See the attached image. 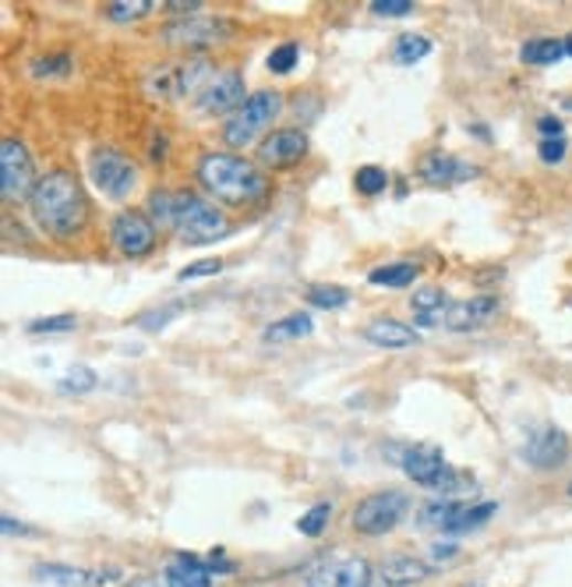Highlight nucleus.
I'll use <instances>...</instances> for the list:
<instances>
[{
  "instance_id": "79ce46f5",
  "label": "nucleus",
  "mask_w": 572,
  "mask_h": 587,
  "mask_svg": "<svg viewBox=\"0 0 572 587\" xmlns=\"http://www.w3.org/2000/svg\"><path fill=\"white\" fill-rule=\"evenodd\" d=\"M0 524H4V535H8V538H14V535H35V531H32L29 524L8 517V513H4V521H0Z\"/></svg>"
},
{
  "instance_id": "473e14b6",
  "label": "nucleus",
  "mask_w": 572,
  "mask_h": 587,
  "mask_svg": "<svg viewBox=\"0 0 572 587\" xmlns=\"http://www.w3.org/2000/svg\"><path fill=\"white\" fill-rule=\"evenodd\" d=\"M156 0H114V4H106V18L110 22H138V18L152 14Z\"/></svg>"
},
{
  "instance_id": "37998d69",
  "label": "nucleus",
  "mask_w": 572,
  "mask_h": 587,
  "mask_svg": "<svg viewBox=\"0 0 572 587\" xmlns=\"http://www.w3.org/2000/svg\"><path fill=\"white\" fill-rule=\"evenodd\" d=\"M456 553H459V548H456L453 542H449V545H435V548H432V559H442V563H445V559H453Z\"/></svg>"
},
{
  "instance_id": "f3484780",
  "label": "nucleus",
  "mask_w": 572,
  "mask_h": 587,
  "mask_svg": "<svg viewBox=\"0 0 572 587\" xmlns=\"http://www.w3.org/2000/svg\"><path fill=\"white\" fill-rule=\"evenodd\" d=\"M244 75L241 71H223V75L212 78L199 99H194V106H199L202 114H237L244 106Z\"/></svg>"
},
{
  "instance_id": "2eb2a0df",
  "label": "nucleus",
  "mask_w": 572,
  "mask_h": 587,
  "mask_svg": "<svg viewBox=\"0 0 572 587\" xmlns=\"http://www.w3.org/2000/svg\"><path fill=\"white\" fill-rule=\"evenodd\" d=\"M35 580L57 584V587H114L124 580L120 566H106V570H82V566H61V563H40L32 566Z\"/></svg>"
},
{
  "instance_id": "393cba45",
  "label": "nucleus",
  "mask_w": 572,
  "mask_h": 587,
  "mask_svg": "<svg viewBox=\"0 0 572 587\" xmlns=\"http://www.w3.org/2000/svg\"><path fill=\"white\" fill-rule=\"evenodd\" d=\"M421 276V265L417 262H389V265H379V270L368 273V283L371 287H389V291H403L410 287Z\"/></svg>"
},
{
  "instance_id": "72a5a7b5",
  "label": "nucleus",
  "mask_w": 572,
  "mask_h": 587,
  "mask_svg": "<svg viewBox=\"0 0 572 587\" xmlns=\"http://www.w3.org/2000/svg\"><path fill=\"white\" fill-rule=\"evenodd\" d=\"M353 188L361 191V195H368V199H374V195H382L389 188V174L382 167L368 164V167H361V170L353 174Z\"/></svg>"
},
{
  "instance_id": "c03bdc74",
  "label": "nucleus",
  "mask_w": 572,
  "mask_h": 587,
  "mask_svg": "<svg viewBox=\"0 0 572 587\" xmlns=\"http://www.w3.org/2000/svg\"><path fill=\"white\" fill-rule=\"evenodd\" d=\"M131 587H156V580H135ZM163 587H167V584H163Z\"/></svg>"
},
{
  "instance_id": "ea45409f",
  "label": "nucleus",
  "mask_w": 572,
  "mask_h": 587,
  "mask_svg": "<svg viewBox=\"0 0 572 587\" xmlns=\"http://www.w3.org/2000/svg\"><path fill=\"white\" fill-rule=\"evenodd\" d=\"M538 132H541L544 138H562V135H565V128H562V117H555V114H544V117L538 120Z\"/></svg>"
},
{
  "instance_id": "c85d7f7f",
  "label": "nucleus",
  "mask_w": 572,
  "mask_h": 587,
  "mask_svg": "<svg viewBox=\"0 0 572 587\" xmlns=\"http://www.w3.org/2000/svg\"><path fill=\"white\" fill-rule=\"evenodd\" d=\"M71 67H75V57H71V53H46V57L32 61V75L35 78H64V75H71Z\"/></svg>"
},
{
  "instance_id": "423d86ee",
  "label": "nucleus",
  "mask_w": 572,
  "mask_h": 587,
  "mask_svg": "<svg viewBox=\"0 0 572 587\" xmlns=\"http://www.w3.org/2000/svg\"><path fill=\"white\" fill-rule=\"evenodd\" d=\"M410 513V495L400 489H382V492H371L364 495L361 503L353 506V531L364 538H382L389 531H396Z\"/></svg>"
},
{
  "instance_id": "4468645a",
  "label": "nucleus",
  "mask_w": 572,
  "mask_h": 587,
  "mask_svg": "<svg viewBox=\"0 0 572 587\" xmlns=\"http://www.w3.org/2000/svg\"><path fill=\"white\" fill-rule=\"evenodd\" d=\"M304 156H308V135L300 128H276L265 135L258 146V164L269 170H286V167L300 164Z\"/></svg>"
},
{
  "instance_id": "f257e3e1",
  "label": "nucleus",
  "mask_w": 572,
  "mask_h": 587,
  "mask_svg": "<svg viewBox=\"0 0 572 587\" xmlns=\"http://www.w3.org/2000/svg\"><path fill=\"white\" fill-rule=\"evenodd\" d=\"M25 206L35 227L53 241H75L88 223V195L78 177L67 170H50L40 177Z\"/></svg>"
},
{
  "instance_id": "20e7f679",
  "label": "nucleus",
  "mask_w": 572,
  "mask_h": 587,
  "mask_svg": "<svg viewBox=\"0 0 572 587\" xmlns=\"http://www.w3.org/2000/svg\"><path fill=\"white\" fill-rule=\"evenodd\" d=\"M400 468L414 485L432 489V492H459L467 489V474H459L438 447H406L400 457Z\"/></svg>"
},
{
  "instance_id": "49530a36",
  "label": "nucleus",
  "mask_w": 572,
  "mask_h": 587,
  "mask_svg": "<svg viewBox=\"0 0 572 587\" xmlns=\"http://www.w3.org/2000/svg\"><path fill=\"white\" fill-rule=\"evenodd\" d=\"M569 495H572V482H569Z\"/></svg>"
},
{
  "instance_id": "39448f33",
  "label": "nucleus",
  "mask_w": 572,
  "mask_h": 587,
  "mask_svg": "<svg viewBox=\"0 0 572 587\" xmlns=\"http://www.w3.org/2000/svg\"><path fill=\"white\" fill-rule=\"evenodd\" d=\"M279 111H283V96L276 93V88H258V93H252L244 99V106L237 114L226 117L223 141H226V146H234V149L252 146V141L279 117Z\"/></svg>"
},
{
  "instance_id": "f03ea898",
  "label": "nucleus",
  "mask_w": 572,
  "mask_h": 587,
  "mask_svg": "<svg viewBox=\"0 0 572 587\" xmlns=\"http://www.w3.org/2000/svg\"><path fill=\"white\" fill-rule=\"evenodd\" d=\"M149 217L159 230H177L184 244H212L230 234L226 212L194 191H152Z\"/></svg>"
},
{
  "instance_id": "6ab92c4d",
  "label": "nucleus",
  "mask_w": 572,
  "mask_h": 587,
  "mask_svg": "<svg viewBox=\"0 0 572 587\" xmlns=\"http://www.w3.org/2000/svg\"><path fill=\"white\" fill-rule=\"evenodd\" d=\"M421 181L424 185H435V188H449V185H463L477 177V167L467 164V159H456L449 153H432L421 159Z\"/></svg>"
},
{
  "instance_id": "4be33fe9",
  "label": "nucleus",
  "mask_w": 572,
  "mask_h": 587,
  "mask_svg": "<svg viewBox=\"0 0 572 587\" xmlns=\"http://www.w3.org/2000/svg\"><path fill=\"white\" fill-rule=\"evenodd\" d=\"M163 584L167 587H212V570H209V563L194 559V556H177L173 563H167Z\"/></svg>"
},
{
  "instance_id": "412c9836",
  "label": "nucleus",
  "mask_w": 572,
  "mask_h": 587,
  "mask_svg": "<svg viewBox=\"0 0 572 587\" xmlns=\"http://www.w3.org/2000/svg\"><path fill=\"white\" fill-rule=\"evenodd\" d=\"M379 577H382L385 587H414V584H421V580L432 577V566H427L424 559H417V556L396 553V556L382 559Z\"/></svg>"
},
{
  "instance_id": "a19ab883",
  "label": "nucleus",
  "mask_w": 572,
  "mask_h": 587,
  "mask_svg": "<svg viewBox=\"0 0 572 587\" xmlns=\"http://www.w3.org/2000/svg\"><path fill=\"white\" fill-rule=\"evenodd\" d=\"M167 8L177 11V14H184V18H191V14L202 11V0H167Z\"/></svg>"
},
{
  "instance_id": "7c9ffc66",
  "label": "nucleus",
  "mask_w": 572,
  "mask_h": 587,
  "mask_svg": "<svg viewBox=\"0 0 572 587\" xmlns=\"http://www.w3.org/2000/svg\"><path fill=\"white\" fill-rule=\"evenodd\" d=\"M329 521H332V503H315L308 513H300L297 531L304 538H321V531L329 527Z\"/></svg>"
},
{
  "instance_id": "cd10ccee",
  "label": "nucleus",
  "mask_w": 572,
  "mask_h": 587,
  "mask_svg": "<svg viewBox=\"0 0 572 587\" xmlns=\"http://www.w3.org/2000/svg\"><path fill=\"white\" fill-rule=\"evenodd\" d=\"M308 305H315V308H329V312H336V308H347L350 305V291L347 287H339V283H311L308 287Z\"/></svg>"
},
{
  "instance_id": "c9c22d12",
  "label": "nucleus",
  "mask_w": 572,
  "mask_h": 587,
  "mask_svg": "<svg viewBox=\"0 0 572 587\" xmlns=\"http://www.w3.org/2000/svg\"><path fill=\"white\" fill-rule=\"evenodd\" d=\"M29 333H71V329H78V315H46V318H32V323L25 326Z\"/></svg>"
},
{
  "instance_id": "ddd939ff",
  "label": "nucleus",
  "mask_w": 572,
  "mask_h": 587,
  "mask_svg": "<svg viewBox=\"0 0 572 587\" xmlns=\"http://www.w3.org/2000/svg\"><path fill=\"white\" fill-rule=\"evenodd\" d=\"M223 29H230V22H223V18L191 14V18H181V22L163 25L159 40H163L167 46H177V50H205V46H212V43L226 40Z\"/></svg>"
},
{
  "instance_id": "9d476101",
  "label": "nucleus",
  "mask_w": 572,
  "mask_h": 587,
  "mask_svg": "<svg viewBox=\"0 0 572 587\" xmlns=\"http://www.w3.org/2000/svg\"><path fill=\"white\" fill-rule=\"evenodd\" d=\"M88 177H93V185L114 202H124L138 185V170L131 159L106 146L93 149V156H88Z\"/></svg>"
},
{
  "instance_id": "7ed1b4c3",
  "label": "nucleus",
  "mask_w": 572,
  "mask_h": 587,
  "mask_svg": "<svg viewBox=\"0 0 572 587\" xmlns=\"http://www.w3.org/2000/svg\"><path fill=\"white\" fill-rule=\"evenodd\" d=\"M199 185L212 195L216 202L230 209H244V206H258L269 199V177H265L252 159H244L237 153H205L194 167Z\"/></svg>"
},
{
  "instance_id": "b1692460",
  "label": "nucleus",
  "mask_w": 572,
  "mask_h": 587,
  "mask_svg": "<svg viewBox=\"0 0 572 587\" xmlns=\"http://www.w3.org/2000/svg\"><path fill=\"white\" fill-rule=\"evenodd\" d=\"M311 329H315L311 315L290 312V315H283V318H276V323L265 326L262 329V340L265 344H290V340H300V336H308Z\"/></svg>"
},
{
  "instance_id": "e433bc0d",
  "label": "nucleus",
  "mask_w": 572,
  "mask_h": 587,
  "mask_svg": "<svg viewBox=\"0 0 572 587\" xmlns=\"http://www.w3.org/2000/svg\"><path fill=\"white\" fill-rule=\"evenodd\" d=\"M216 273H223V259H202V262L184 265V270L177 273V280L188 283V280H202V276H216Z\"/></svg>"
},
{
  "instance_id": "c756f323",
  "label": "nucleus",
  "mask_w": 572,
  "mask_h": 587,
  "mask_svg": "<svg viewBox=\"0 0 572 587\" xmlns=\"http://www.w3.org/2000/svg\"><path fill=\"white\" fill-rule=\"evenodd\" d=\"M181 312H188V301H170V305H163V308H152V312H146V315H138L135 323H138V329L159 333L163 326H170Z\"/></svg>"
},
{
  "instance_id": "a18cd8bd",
  "label": "nucleus",
  "mask_w": 572,
  "mask_h": 587,
  "mask_svg": "<svg viewBox=\"0 0 572 587\" xmlns=\"http://www.w3.org/2000/svg\"><path fill=\"white\" fill-rule=\"evenodd\" d=\"M565 53H569V57H572V35H565Z\"/></svg>"
},
{
  "instance_id": "aec40b11",
  "label": "nucleus",
  "mask_w": 572,
  "mask_h": 587,
  "mask_svg": "<svg viewBox=\"0 0 572 587\" xmlns=\"http://www.w3.org/2000/svg\"><path fill=\"white\" fill-rule=\"evenodd\" d=\"M364 340L371 347H382V350H406V347H417L421 344V329L417 326H406L400 318H371L364 326Z\"/></svg>"
},
{
  "instance_id": "a211bd4d",
  "label": "nucleus",
  "mask_w": 572,
  "mask_h": 587,
  "mask_svg": "<svg viewBox=\"0 0 572 587\" xmlns=\"http://www.w3.org/2000/svg\"><path fill=\"white\" fill-rule=\"evenodd\" d=\"M498 308H502V301H498L495 294H477V297H467V301H453L449 312H445V329H453V333L480 329L498 315Z\"/></svg>"
},
{
  "instance_id": "f8f14e48",
  "label": "nucleus",
  "mask_w": 572,
  "mask_h": 587,
  "mask_svg": "<svg viewBox=\"0 0 572 587\" xmlns=\"http://www.w3.org/2000/svg\"><path fill=\"white\" fill-rule=\"evenodd\" d=\"M569 450H572V439L565 429H559V424H541V429H533L527 436L520 457L533 471H555L569 460Z\"/></svg>"
},
{
  "instance_id": "6e6552de",
  "label": "nucleus",
  "mask_w": 572,
  "mask_h": 587,
  "mask_svg": "<svg viewBox=\"0 0 572 587\" xmlns=\"http://www.w3.org/2000/svg\"><path fill=\"white\" fill-rule=\"evenodd\" d=\"M498 513V503H456L442 500L421 510V524L435 527L442 535H470V531L485 527Z\"/></svg>"
},
{
  "instance_id": "0eeeda50",
  "label": "nucleus",
  "mask_w": 572,
  "mask_h": 587,
  "mask_svg": "<svg viewBox=\"0 0 572 587\" xmlns=\"http://www.w3.org/2000/svg\"><path fill=\"white\" fill-rule=\"evenodd\" d=\"M212 78H216V67H212L209 57H188V61L152 67L146 88H149V96H159V99H181L191 93H202Z\"/></svg>"
},
{
  "instance_id": "f704fd0d",
  "label": "nucleus",
  "mask_w": 572,
  "mask_h": 587,
  "mask_svg": "<svg viewBox=\"0 0 572 587\" xmlns=\"http://www.w3.org/2000/svg\"><path fill=\"white\" fill-rule=\"evenodd\" d=\"M297 61H300V46L297 43H279L265 64H269L273 75H290V71L297 67Z\"/></svg>"
},
{
  "instance_id": "9b49d317",
  "label": "nucleus",
  "mask_w": 572,
  "mask_h": 587,
  "mask_svg": "<svg viewBox=\"0 0 572 587\" xmlns=\"http://www.w3.org/2000/svg\"><path fill=\"white\" fill-rule=\"evenodd\" d=\"M110 241L124 259H146L159 244V227L152 223L149 212L120 209L110 223Z\"/></svg>"
},
{
  "instance_id": "a878e982",
  "label": "nucleus",
  "mask_w": 572,
  "mask_h": 587,
  "mask_svg": "<svg viewBox=\"0 0 572 587\" xmlns=\"http://www.w3.org/2000/svg\"><path fill=\"white\" fill-rule=\"evenodd\" d=\"M523 64H533V67H548V64H559L565 53V40H555V35H538V40H527L523 50H520Z\"/></svg>"
},
{
  "instance_id": "1a4fd4ad",
  "label": "nucleus",
  "mask_w": 572,
  "mask_h": 587,
  "mask_svg": "<svg viewBox=\"0 0 572 587\" xmlns=\"http://www.w3.org/2000/svg\"><path fill=\"white\" fill-rule=\"evenodd\" d=\"M35 185H40V177H35V164L25 149V141L4 138L0 141V195H4V202L8 206L29 202Z\"/></svg>"
},
{
  "instance_id": "58836bf2",
  "label": "nucleus",
  "mask_w": 572,
  "mask_h": 587,
  "mask_svg": "<svg viewBox=\"0 0 572 587\" xmlns=\"http://www.w3.org/2000/svg\"><path fill=\"white\" fill-rule=\"evenodd\" d=\"M371 11L382 18H403L414 11V0H371Z\"/></svg>"
},
{
  "instance_id": "4c0bfd02",
  "label": "nucleus",
  "mask_w": 572,
  "mask_h": 587,
  "mask_svg": "<svg viewBox=\"0 0 572 587\" xmlns=\"http://www.w3.org/2000/svg\"><path fill=\"white\" fill-rule=\"evenodd\" d=\"M538 156H541V164H548V167L562 164V159H565V135L562 138H541Z\"/></svg>"
},
{
  "instance_id": "2f4dec72",
  "label": "nucleus",
  "mask_w": 572,
  "mask_h": 587,
  "mask_svg": "<svg viewBox=\"0 0 572 587\" xmlns=\"http://www.w3.org/2000/svg\"><path fill=\"white\" fill-rule=\"evenodd\" d=\"M96 382H99V379H96V371H93V368H85V365H78V368H71L67 376L57 382V389H61L64 397H82V394H93Z\"/></svg>"
},
{
  "instance_id": "dca6fc26",
  "label": "nucleus",
  "mask_w": 572,
  "mask_h": 587,
  "mask_svg": "<svg viewBox=\"0 0 572 587\" xmlns=\"http://www.w3.org/2000/svg\"><path fill=\"white\" fill-rule=\"evenodd\" d=\"M371 563L361 556H339L318 563L308 574V587H371Z\"/></svg>"
},
{
  "instance_id": "bb28decb",
  "label": "nucleus",
  "mask_w": 572,
  "mask_h": 587,
  "mask_svg": "<svg viewBox=\"0 0 572 587\" xmlns=\"http://www.w3.org/2000/svg\"><path fill=\"white\" fill-rule=\"evenodd\" d=\"M427 53H432V40L427 35H417V32H403L396 46H392V61L396 64H417L424 61Z\"/></svg>"
},
{
  "instance_id": "5701e85b",
  "label": "nucleus",
  "mask_w": 572,
  "mask_h": 587,
  "mask_svg": "<svg viewBox=\"0 0 572 587\" xmlns=\"http://www.w3.org/2000/svg\"><path fill=\"white\" fill-rule=\"evenodd\" d=\"M414 323L421 329H432V326H445V312H449V297H445L442 287H421L414 291Z\"/></svg>"
}]
</instances>
